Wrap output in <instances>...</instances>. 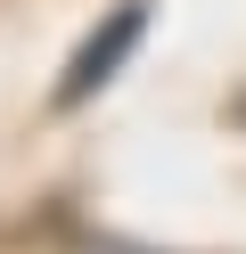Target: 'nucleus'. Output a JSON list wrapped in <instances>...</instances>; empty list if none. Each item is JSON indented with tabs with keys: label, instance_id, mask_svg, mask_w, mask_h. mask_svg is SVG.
Returning <instances> with one entry per match:
<instances>
[{
	"label": "nucleus",
	"instance_id": "f257e3e1",
	"mask_svg": "<svg viewBox=\"0 0 246 254\" xmlns=\"http://www.w3.org/2000/svg\"><path fill=\"white\" fill-rule=\"evenodd\" d=\"M148 17H156L148 0H123V8H107V17H98L90 33H82V50L66 58V74L49 82V107H58V115H66V107H90L98 90H107L115 74L131 66V50L148 41Z\"/></svg>",
	"mask_w": 246,
	"mask_h": 254
}]
</instances>
